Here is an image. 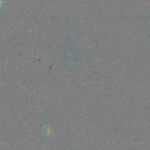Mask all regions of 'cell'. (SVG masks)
<instances>
[{"label":"cell","mask_w":150,"mask_h":150,"mask_svg":"<svg viewBox=\"0 0 150 150\" xmlns=\"http://www.w3.org/2000/svg\"><path fill=\"white\" fill-rule=\"evenodd\" d=\"M2 3H3L1 2V0H0V6H1V5L2 4Z\"/></svg>","instance_id":"cell-1"}]
</instances>
